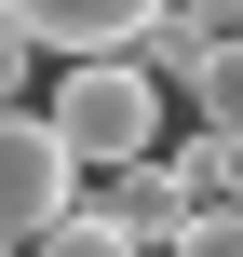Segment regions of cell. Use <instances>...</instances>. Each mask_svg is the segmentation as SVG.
<instances>
[{"instance_id":"cell-7","label":"cell","mask_w":243,"mask_h":257,"mask_svg":"<svg viewBox=\"0 0 243 257\" xmlns=\"http://www.w3.org/2000/svg\"><path fill=\"white\" fill-rule=\"evenodd\" d=\"M162 257H243V217H230V203H216V217H189V230H176V244H162Z\"/></svg>"},{"instance_id":"cell-1","label":"cell","mask_w":243,"mask_h":257,"mask_svg":"<svg viewBox=\"0 0 243 257\" xmlns=\"http://www.w3.org/2000/svg\"><path fill=\"white\" fill-rule=\"evenodd\" d=\"M41 122H54V149L81 163V176H122V163H162V81L135 68V54H81L54 95H41Z\"/></svg>"},{"instance_id":"cell-4","label":"cell","mask_w":243,"mask_h":257,"mask_svg":"<svg viewBox=\"0 0 243 257\" xmlns=\"http://www.w3.org/2000/svg\"><path fill=\"white\" fill-rule=\"evenodd\" d=\"M81 217H108L122 244H176L203 203L176 190V163H122V176H81Z\"/></svg>"},{"instance_id":"cell-5","label":"cell","mask_w":243,"mask_h":257,"mask_svg":"<svg viewBox=\"0 0 243 257\" xmlns=\"http://www.w3.org/2000/svg\"><path fill=\"white\" fill-rule=\"evenodd\" d=\"M189 108H203V136H230V149H243V41H216V54H203Z\"/></svg>"},{"instance_id":"cell-10","label":"cell","mask_w":243,"mask_h":257,"mask_svg":"<svg viewBox=\"0 0 243 257\" xmlns=\"http://www.w3.org/2000/svg\"><path fill=\"white\" fill-rule=\"evenodd\" d=\"M230 217H243V149H230Z\"/></svg>"},{"instance_id":"cell-8","label":"cell","mask_w":243,"mask_h":257,"mask_svg":"<svg viewBox=\"0 0 243 257\" xmlns=\"http://www.w3.org/2000/svg\"><path fill=\"white\" fill-rule=\"evenodd\" d=\"M14 108H27V27L0 14V122H14Z\"/></svg>"},{"instance_id":"cell-2","label":"cell","mask_w":243,"mask_h":257,"mask_svg":"<svg viewBox=\"0 0 243 257\" xmlns=\"http://www.w3.org/2000/svg\"><path fill=\"white\" fill-rule=\"evenodd\" d=\"M68 203H81V163L54 149V122H41V108H14V122H0V244L27 257Z\"/></svg>"},{"instance_id":"cell-6","label":"cell","mask_w":243,"mask_h":257,"mask_svg":"<svg viewBox=\"0 0 243 257\" xmlns=\"http://www.w3.org/2000/svg\"><path fill=\"white\" fill-rule=\"evenodd\" d=\"M27 257H149V244H122L108 217H81V203H68V217H54V230H41Z\"/></svg>"},{"instance_id":"cell-3","label":"cell","mask_w":243,"mask_h":257,"mask_svg":"<svg viewBox=\"0 0 243 257\" xmlns=\"http://www.w3.org/2000/svg\"><path fill=\"white\" fill-rule=\"evenodd\" d=\"M0 14L27 27V54H68V68H81V54H135L176 0H0Z\"/></svg>"},{"instance_id":"cell-9","label":"cell","mask_w":243,"mask_h":257,"mask_svg":"<svg viewBox=\"0 0 243 257\" xmlns=\"http://www.w3.org/2000/svg\"><path fill=\"white\" fill-rule=\"evenodd\" d=\"M176 27H203V41H243V0H176Z\"/></svg>"}]
</instances>
